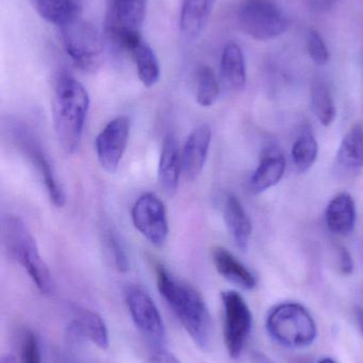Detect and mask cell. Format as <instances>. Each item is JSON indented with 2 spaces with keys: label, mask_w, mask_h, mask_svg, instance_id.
<instances>
[{
  "label": "cell",
  "mask_w": 363,
  "mask_h": 363,
  "mask_svg": "<svg viewBox=\"0 0 363 363\" xmlns=\"http://www.w3.org/2000/svg\"><path fill=\"white\" fill-rule=\"evenodd\" d=\"M311 106L324 127H330L334 123L337 116L336 104L332 91L321 81L313 83L311 87Z\"/></svg>",
  "instance_id": "25"
},
{
  "label": "cell",
  "mask_w": 363,
  "mask_h": 363,
  "mask_svg": "<svg viewBox=\"0 0 363 363\" xmlns=\"http://www.w3.org/2000/svg\"><path fill=\"white\" fill-rule=\"evenodd\" d=\"M66 53L83 70H94L99 65L104 45L95 26L79 15L61 28Z\"/></svg>",
  "instance_id": "6"
},
{
  "label": "cell",
  "mask_w": 363,
  "mask_h": 363,
  "mask_svg": "<svg viewBox=\"0 0 363 363\" xmlns=\"http://www.w3.org/2000/svg\"><path fill=\"white\" fill-rule=\"evenodd\" d=\"M148 363H181L180 360L166 350H158L149 357Z\"/></svg>",
  "instance_id": "32"
},
{
  "label": "cell",
  "mask_w": 363,
  "mask_h": 363,
  "mask_svg": "<svg viewBox=\"0 0 363 363\" xmlns=\"http://www.w3.org/2000/svg\"><path fill=\"white\" fill-rule=\"evenodd\" d=\"M130 134L129 117L121 115L107 123L95 140L96 155L104 172H117L127 149Z\"/></svg>",
  "instance_id": "10"
},
{
  "label": "cell",
  "mask_w": 363,
  "mask_h": 363,
  "mask_svg": "<svg viewBox=\"0 0 363 363\" xmlns=\"http://www.w3.org/2000/svg\"><path fill=\"white\" fill-rule=\"evenodd\" d=\"M132 222L141 235L156 247L168 240V221L164 203L153 192L142 194L132 206Z\"/></svg>",
  "instance_id": "8"
},
{
  "label": "cell",
  "mask_w": 363,
  "mask_h": 363,
  "mask_svg": "<svg viewBox=\"0 0 363 363\" xmlns=\"http://www.w3.org/2000/svg\"><path fill=\"white\" fill-rule=\"evenodd\" d=\"M38 15L62 28L80 15L79 0H33Z\"/></svg>",
  "instance_id": "24"
},
{
  "label": "cell",
  "mask_w": 363,
  "mask_h": 363,
  "mask_svg": "<svg viewBox=\"0 0 363 363\" xmlns=\"http://www.w3.org/2000/svg\"><path fill=\"white\" fill-rule=\"evenodd\" d=\"M68 336L72 340H85L95 345L100 350L109 347V332L104 319L98 313L89 309H79L68 325Z\"/></svg>",
  "instance_id": "13"
},
{
  "label": "cell",
  "mask_w": 363,
  "mask_h": 363,
  "mask_svg": "<svg viewBox=\"0 0 363 363\" xmlns=\"http://www.w3.org/2000/svg\"><path fill=\"white\" fill-rule=\"evenodd\" d=\"M220 91L221 86L212 68L200 66L196 72V102L202 108H210L217 102Z\"/></svg>",
  "instance_id": "26"
},
{
  "label": "cell",
  "mask_w": 363,
  "mask_h": 363,
  "mask_svg": "<svg viewBox=\"0 0 363 363\" xmlns=\"http://www.w3.org/2000/svg\"><path fill=\"white\" fill-rule=\"evenodd\" d=\"M339 269L343 275H351L354 271V262L351 253L345 247L339 249Z\"/></svg>",
  "instance_id": "31"
},
{
  "label": "cell",
  "mask_w": 363,
  "mask_h": 363,
  "mask_svg": "<svg viewBox=\"0 0 363 363\" xmlns=\"http://www.w3.org/2000/svg\"><path fill=\"white\" fill-rule=\"evenodd\" d=\"M91 99L82 83L72 76L58 80L53 98V118L55 135L64 152L72 155L82 140Z\"/></svg>",
  "instance_id": "2"
},
{
  "label": "cell",
  "mask_w": 363,
  "mask_h": 363,
  "mask_svg": "<svg viewBox=\"0 0 363 363\" xmlns=\"http://www.w3.org/2000/svg\"><path fill=\"white\" fill-rule=\"evenodd\" d=\"M212 131L206 123L198 125L185 140L181 151V165L185 178L194 181L200 176L210 150Z\"/></svg>",
  "instance_id": "12"
},
{
  "label": "cell",
  "mask_w": 363,
  "mask_h": 363,
  "mask_svg": "<svg viewBox=\"0 0 363 363\" xmlns=\"http://www.w3.org/2000/svg\"><path fill=\"white\" fill-rule=\"evenodd\" d=\"M255 362L256 363H275L268 356L264 355V354L257 353L255 355Z\"/></svg>",
  "instance_id": "34"
},
{
  "label": "cell",
  "mask_w": 363,
  "mask_h": 363,
  "mask_svg": "<svg viewBox=\"0 0 363 363\" xmlns=\"http://www.w3.org/2000/svg\"><path fill=\"white\" fill-rule=\"evenodd\" d=\"M244 33L257 40H270L287 31L290 16L277 0H244L237 12Z\"/></svg>",
  "instance_id": "5"
},
{
  "label": "cell",
  "mask_w": 363,
  "mask_h": 363,
  "mask_svg": "<svg viewBox=\"0 0 363 363\" xmlns=\"http://www.w3.org/2000/svg\"><path fill=\"white\" fill-rule=\"evenodd\" d=\"M337 168L345 176L363 169V125L357 123L347 131L337 153Z\"/></svg>",
  "instance_id": "17"
},
{
  "label": "cell",
  "mask_w": 363,
  "mask_h": 363,
  "mask_svg": "<svg viewBox=\"0 0 363 363\" xmlns=\"http://www.w3.org/2000/svg\"><path fill=\"white\" fill-rule=\"evenodd\" d=\"M212 259L217 272L230 283L245 290H253L257 286V279L253 273L225 247H215Z\"/></svg>",
  "instance_id": "20"
},
{
  "label": "cell",
  "mask_w": 363,
  "mask_h": 363,
  "mask_svg": "<svg viewBox=\"0 0 363 363\" xmlns=\"http://www.w3.org/2000/svg\"><path fill=\"white\" fill-rule=\"evenodd\" d=\"M224 307V341L232 358H239L253 328V315L246 301L239 292H222Z\"/></svg>",
  "instance_id": "7"
},
{
  "label": "cell",
  "mask_w": 363,
  "mask_h": 363,
  "mask_svg": "<svg viewBox=\"0 0 363 363\" xmlns=\"http://www.w3.org/2000/svg\"><path fill=\"white\" fill-rule=\"evenodd\" d=\"M129 53L136 64L141 83L147 89L155 86L161 77V68L153 48L143 38Z\"/></svg>",
  "instance_id": "23"
},
{
  "label": "cell",
  "mask_w": 363,
  "mask_h": 363,
  "mask_svg": "<svg viewBox=\"0 0 363 363\" xmlns=\"http://www.w3.org/2000/svg\"><path fill=\"white\" fill-rule=\"evenodd\" d=\"M319 363H338V362H337L336 360L332 359V358L325 357V358H322V359L320 360Z\"/></svg>",
  "instance_id": "37"
},
{
  "label": "cell",
  "mask_w": 363,
  "mask_h": 363,
  "mask_svg": "<svg viewBox=\"0 0 363 363\" xmlns=\"http://www.w3.org/2000/svg\"><path fill=\"white\" fill-rule=\"evenodd\" d=\"M0 363H16L15 362V358L12 355H4L2 356L1 362Z\"/></svg>",
  "instance_id": "36"
},
{
  "label": "cell",
  "mask_w": 363,
  "mask_h": 363,
  "mask_svg": "<svg viewBox=\"0 0 363 363\" xmlns=\"http://www.w3.org/2000/svg\"><path fill=\"white\" fill-rule=\"evenodd\" d=\"M4 240L9 253L27 271L38 289L42 294H50L53 289L50 271L40 256L36 239L21 218L11 215L4 219Z\"/></svg>",
  "instance_id": "3"
},
{
  "label": "cell",
  "mask_w": 363,
  "mask_h": 363,
  "mask_svg": "<svg viewBox=\"0 0 363 363\" xmlns=\"http://www.w3.org/2000/svg\"><path fill=\"white\" fill-rule=\"evenodd\" d=\"M306 43L309 57L313 63L318 66L325 65L330 60V51L321 34L315 30H310L307 34Z\"/></svg>",
  "instance_id": "28"
},
{
  "label": "cell",
  "mask_w": 363,
  "mask_h": 363,
  "mask_svg": "<svg viewBox=\"0 0 363 363\" xmlns=\"http://www.w3.org/2000/svg\"><path fill=\"white\" fill-rule=\"evenodd\" d=\"M181 172V152L176 138L173 135L166 136L158 165V180L166 194H173L177 191Z\"/></svg>",
  "instance_id": "15"
},
{
  "label": "cell",
  "mask_w": 363,
  "mask_h": 363,
  "mask_svg": "<svg viewBox=\"0 0 363 363\" xmlns=\"http://www.w3.org/2000/svg\"><path fill=\"white\" fill-rule=\"evenodd\" d=\"M356 204L353 196L347 192L337 194L328 203L325 222L328 230L336 235H347L356 223Z\"/></svg>",
  "instance_id": "19"
},
{
  "label": "cell",
  "mask_w": 363,
  "mask_h": 363,
  "mask_svg": "<svg viewBox=\"0 0 363 363\" xmlns=\"http://www.w3.org/2000/svg\"><path fill=\"white\" fill-rule=\"evenodd\" d=\"M339 0H306L307 6L313 12H327L336 6Z\"/></svg>",
  "instance_id": "33"
},
{
  "label": "cell",
  "mask_w": 363,
  "mask_h": 363,
  "mask_svg": "<svg viewBox=\"0 0 363 363\" xmlns=\"http://www.w3.org/2000/svg\"><path fill=\"white\" fill-rule=\"evenodd\" d=\"M356 320L363 336V308H357L356 311Z\"/></svg>",
  "instance_id": "35"
},
{
  "label": "cell",
  "mask_w": 363,
  "mask_h": 363,
  "mask_svg": "<svg viewBox=\"0 0 363 363\" xmlns=\"http://www.w3.org/2000/svg\"><path fill=\"white\" fill-rule=\"evenodd\" d=\"M319 153V146L315 135L310 132H304L298 136L292 146V160L300 172H306L315 165Z\"/></svg>",
  "instance_id": "27"
},
{
  "label": "cell",
  "mask_w": 363,
  "mask_h": 363,
  "mask_svg": "<svg viewBox=\"0 0 363 363\" xmlns=\"http://www.w3.org/2000/svg\"><path fill=\"white\" fill-rule=\"evenodd\" d=\"M221 78L229 91H241L246 85V65L242 49L236 43H228L221 57Z\"/></svg>",
  "instance_id": "22"
},
{
  "label": "cell",
  "mask_w": 363,
  "mask_h": 363,
  "mask_svg": "<svg viewBox=\"0 0 363 363\" xmlns=\"http://www.w3.org/2000/svg\"><path fill=\"white\" fill-rule=\"evenodd\" d=\"M23 149H25L30 161L36 168V172L40 174L45 188H46L47 194L50 199V202L58 208H61L66 203L65 194L55 178L53 166L50 165L48 159L44 155V151H42L40 145L32 142V140H28L27 138H26V140H23Z\"/></svg>",
  "instance_id": "16"
},
{
  "label": "cell",
  "mask_w": 363,
  "mask_h": 363,
  "mask_svg": "<svg viewBox=\"0 0 363 363\" xmlns=\"http://www.w3.org/2000/svg\"><path fill=\"white\" fill-rule=\"evenodd\" d=\"M224 220L237 247L242 251L249 249L253 225L240 200L234 194H227L224 201Z\"/></svg>",
  "instance_id": "18"
},
{
  "label": "cell",
  "mask_w": 363,
  "mask_h": 363,
  "mask_svg": "<svg viewBox=\"0 0 363 363\" xmlns=\"http://www.w3.org/2000/svg\"><path fill=\"white\" fill-rule=\"evenodd\" d=\"M125 301L130 315L143 336L155 345H163L166 338L163 319L146 290L130 286L126 289Z\"/></svg>",
  "instance_id": "9"
},
{
  "label": "cell",
  "mask_w": 363,
  "mask_h": 363,
  "mask_svg": "<svg viewBox=\"0 0 363 363\" xmlns=\"http://www.w3.org/2000/svg\"><path fill=\"white\" fill-rule=\"evenodd\" d=\"M147 0H108L106 31L114 43L129 32H140L146 16Z\"/></svg>",
  "instance_id": "11"
},
{
  "label": "cell",
  "mask_w": 363,
  "mask_h": 363,
  "mask_svg": "<svg viewBox=\"0 0 363 363\" xmlns=\"http://www.w3.org/2000/svg\"><path fill=\"white\" fill-rule=\"evenodd\" d=\"M108 240L117 270L121 273L127 272V271L129 270V259H128L127 254H126L123 245H121V243L119 241V238L114 236V235H110Z\"/></svg>",
  "instance_id": "30"
},
{
  "label": "cell",
  "mask_w": 363,
  "mask_h": 363,
  "mask_svg": "<svg viewBox=\"0 0 363 363\" xmlns=\"http://www.w3.org/2000/svg\"><path fill=\"white\" fill-rule=\"evenodd\" d=\"M266 330L276 342L289 349L310 347L318 337L315 319L298 303H283L274 307L266 319Z\"/></svg>",
  "instance_id": "4"
},
{
  "label": "cell",
  "mask_w": 363,
  "mask_h": 363,
  "mask_svg": "<svg viewBox=\"0 0 363 363\" xmlns=\"http://www.w3.org/2000/svg\"><path fill=\"white\" fill-rule=\"evenodd\" d=\"M21 363H43L40 345L33 333L28 332L23 336L21 349Z\"/></svg>",
  "instance_id": "29"
},
{
  "label": "cell",
  "mask_w": 363,
  "mask_h": 363,
  "mask_svg": "<svg viewBox=\"0 0 363 363\" xmlns=\"http://www.w3.org/2000/svg\"><path fill=\"white\" fill-rule=\"evenodd\" d=\"M217 0H183L179 27L181 35L188 42L200 38L208 23Z\"/></svg>",
  "instance_id": "14"
},
{
  "label": "cell",
  "mask_w": 363,
  "mask_h": 363,
  "mask_svg": "<svg viewBox=\"0 0 363 363\" xmlns=\"http://www.w3.org/2000/svg\"><path fill=\"white\" fill-rule=\"evenodd\" d=\"M160 294L170 305L196 345L208 351L212 345V320L202 296L187 283L173 277L163 266H156Z\"/></svg>",
  "instance_id": "1"
},
{
  "label": "cell",
  "mask_w": 363,
  "mask_h": 363,
  "mask_svg": "<svg viewBox=\"0 0 363 363\" xmlns=\"http://www.w3.org/2000/svg\"><path fill=\"white\" fill-rule=\"evenodd\" d=\"M286 160L276 150L268 151L262 155L259 165L249 180V188L253 194H261L276 186L285 176Z\"/></svg>",
  "instance_id": "21"
}]
</instances>
